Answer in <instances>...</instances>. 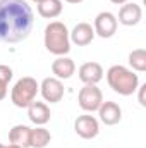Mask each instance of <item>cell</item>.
<instances>
[{
  "label": "cell",
  "instance_id": "obj_22",
  "mask_svg": "<svg viewBox=\"0 0 146 148\" xmlns=\"http://www.w3.org/2000/svg\"><path fill=\"white\" fill-rule=\"evenodd\" d=\"M65 2H69V3H81L83 0H65Z\"/></svg>",
  "mask_w": 146,
  "mask_h": 148
},
{
  "label": "cell",
  "instance_id": "obj_23",
  "mask_svg": "<svg viewBox=\"0 0 146 148\" xmlns=\"http://www.w3.org/2000/svg\"><path fill=\"white\" fill-rule=\"evenodd\" d=\"M3 148H21V147H17V145H12V143H10V145H7V147H3Z\"/></svg>",
  "mask_w": 146,
  "mask_h": 148
},
{
  "label": "cell",
  "instance_id": "obj_10",
  "mask_svg": "<svg viewBox=\"0 0 146 148\" xmlns=\"http://www.w3.org/2000/svg\"><path fill=\"white\" fill-rule=\"evenodd\" d=\"M95 36H96L95 35V29H93V26L89 23H79V24H76L74 29L69 33L71 41H72L74 45H77V47L89 45L95 40Z\"/></svg>",
  "mask_w": 146,
  "mask_h": 148
},
{
  "label": "cell",
  "instance_id": "obj_2",
  "mask_svg": "<svg viewBox=\"0 0 146 148\" xmlns=\"http://www.w3.org/2000/svg\"><path fill=\"white\" fill-rule=\"evenodd\" d=\"M45 48L57 55V57H62V55H67L71 52V38H69V29L64 23L60 21H52L46 28H45Z\"/></svg>",
  "mask_w": 146,
  "mask_h": 148
},
{
  "label": "cell",
  "instance_id": "obj_8",
  "mask_svg": "<svg viewBox=\"0 0 146 148\" xmlns=\"http://www.w3.org/2000/svg\"><path fill=\"white\" fill-rule=\"evenodd\" d=\"M117 17L105 10V12H100L96 17H95V24H93V29H95V35H98L100 38H112L117 33Z\"/></svg>",
  "mask_w": 146,
  "mask_h": 148
},
{
  "label": "cell",
  "instance_id": "obj_3",
  "mask_svg": "<svg viewBox=\"0 0 146 148\" xmlns=\"http://www.w3.org/2000/svg\"><path fill=\"white\" fill-rule=\"evenodd\" d=\"M107 83L108 86L119 95L129 97L138 91L139 88V77L131 69L124 66H112L107 71Z\"/></svg>",
  "mask_w": 146,
  "mask_h": 148
},
{
  "label": "cell",
  "instance_id": "obj_5",
  "mask_svg": "<svg viewBox=\"0 0 146 148\" xmlns=\"http://www.w3.org/2000/svg\"><path fill=\"white\" fill-rule=\"evenodd\" d=\"M77 102L84 112H96L103 103V93L96 84H84L79 90Z\"/></svg>",
  "mask_w": 146,
  "mask_h": 148
},
{
  "label": "cell",
  "instance_id": "obj_15",
  "mask_svg": "<svg viewBox=\"0 0 146 148\" xmlns=\"http://www.w3.org/2000/svg\"><path fill=\"white\" fill-rule=\"evenodd\" d=\"M29 136H31V127L24 124H17L9 131V141L21 148H29Z\"/></svg>",
  "mask_w": 146,
  "mask_h": 148
},
{
  "label": "cell",
  "instance_id": "obj_9",
  "mask_svg": "<svg viewBox=\"0 0 146 148\" xmlns=\"http://www.w3.org/2000/svg\"><path fill=\"white\" fill-rule=\"evenodd\" d=\"M141 19H143V9H141V5H138L134 2L132 3L127 2V3H124L120 7L117 23H120L124 26H136Z\"/></svg>",
  "mask_w": 146,
  "mask_h": 148
},
{
  "label": "cell",
  "instance_id": "obj_17",
  "mask_svg": "<svg viewBox=\"0 0 146 148\" xmlns=\"http://www.w3.org/2000/svg\"><path fill=\"white\" fill-rule=\"evenodd\" d=\"M52 141V134L48 129H45L43 126H36L35 129H31V136H29V148H45Z\"/></svg>",
  "mask_w": 146,
  "mask_h": 148
},
{
  "label": "cell",
  "instance_id": "obj_1",
  "mask_svg": "<svg viewBox=\"0 0 146 148\" xmlns=\"http://www.w3.org/2000/svg\"><path fill=\"white\" fill-rule=\"evenodd\" d=\"M35 23L26 0H0V41L19 43L29 36Z\"/></svg>",
  "mask_w": 146,
  "mask_h": 148
},
{
  "label": "cell",
  "instance_id": "obj_24",
  "mask_svg": "<svg viewBox=\"0 0 146 148\" xmlns=\"http://www.w3.org/2000/svg\"><path fill=\"white\" fill-rule=\"evenodd\" d=\"M31 2H35V3H40V2H41V0H31Z\"/></svg>",
  "mask_w": 146,
  "mask_h": 148
},
{
  "label": "cell",
  "instance_id": "obj_14",
  "mask_svg": "<svg viewBox=\"0 0 146 148\" xmlns=\"http://www.w3.org/2000/svg\"><path fill=\"white\" fill-rule=\"evenodd\" d=\"M50 109L45 102H33L29 107H28V117L33 124L36 126H45L48 121H50Z\"/></svg>",
  "mask_w": 146,
  "mask_h": 148
},
{
  "label": "cell",
  "instance_id": "obj_19",
  "mask_svg": "<svg viewBox=\"0 0 146 148\" xmlns=\"http://www.w3.org/2000/svg\"><path fill=\"white\" fill-rule=\"evenodd\" d=\"M12 69L5 64H0V100L7 97V86L12 79Z\"/></svg>",
  "mask_w": 146,
  "mask_h": 148
},
{
  "label": "cell",
  "instance_id": "obj_12",
  "mask_svg": "<svg viewBox=\"0 0 146 148\" xmlns=\"http://www.w3.org/2000/svg\"><path fill=\"white\" fill-rule=\"evenodd\" d=\"M96 112L100 115V121L105 126H115L122 119V109L115 102H103Z\"/></svg>",
  "mask_w": 146,
  "mask_h": 148
},
{
  "label": "cell",
  "instance_id": "obj_7",
  "mask_svg": "<svg viewBox=\"0 0 146 148\" xmlns=\"http://www.w3.org/2000/svg\"><path fill=\"white\" fill-rule=\"evenodd\" d=\"M40 93L41 97L45 98V102H50V103H59L62 98H64V84L60 79L57 77H45L40 84Z\"/></svg>",
  "mask_w": 146,
  "mask_h": 148
},
{
  "label": "cell",
  "instance_id": "obj_13",
  "mask_svg": "<svg viewBox=\"0 0 146 148\" xmlns=\"http://www.w3.org/2000/svg\"><path fill=\"white\" fill-rule=\"evenodd\" d=\"M52 73L55 74L57 79H69L72 77V74L76 73V64H74L72 59L62 55V57H57L53 62H52Z\"/></svg>",
  "mask_w": 146,
  "mask_h": 148
},
{
  "label": "cell",
  "instance_id": "obj_18",
  "mask_svg": "<svg viewBox=\"0 0 146 148\" xmlns=\"http://www.w3.org/2000/svg\"><path fill=\"white\" fill-rule=\"evenodd\" d=\"M129 66L138 71V73H145L146 71V50L145 48H136L129 53Z\"/></svg>",
  "mask_w": 146,
  "mask_h": 148
},
{
  "label": "cell",
  "instance_id": "obj_6",
  "mask_svg": "<svg viewBox=\"0 0 146 148\" xmlns=\"http://www.w3.org/2000/svg\"><path fill=\"white\" fill-rule=\"evenodd\" d=\"M74 131L83 140H93L100 133V124H98L96 117H93L89 114H84V115H79L74 121Z\"/></svg>",
  "mask_w": 146,
  "mask_h": 148
},
{
  "label": "cell",
  "instance_id": "obj_21",
  "mask_svg": "<svg viewBox=\"0 0 146 148\" xmlns=\"http://www.w3.org/2000/svg\"><path fill=\"white\" fill-rule=\"evenodd\" d=\"M112 3H115V5H124V3H127L129 0H110Z\"/></svg>",
  "mask_w": 146,
  "mask_h": 148
},
{
  "label": "cell",
  "instance_id": "obj_20",
  "mask_svg": "<svg viewBox=\"0 0 146 148\" xmlns=\"http://www.w3.org/2000/svg\"><path fill=\"white\" fill-rule=\"evenodd\" d=\"M138 90H139V103H141V107H146V100H145V91H146V84H143V86H139Z\"/></svg>",
  "mask_w": 146,
  "mask_h": 148
},
{
  "label": "cell",
  "instance_id": "obj_25",
  "mask_svg": "<svg viewBox=\"0 0 146 148\" xmlns=\"http://www.w3.org/2000/svg\"><path fill=\"white\" fill-rule=\"evenodd\" d=\"M3 147H5V145H2V143H0V148H3Z\"/></svg>",
  "mask_w": 146,
  "mask_h": 148
},
{
  "label": "cell",
  "instance_id": "obj_4",
  "mask_svg": "<svg viewBox=\"0 0 146 148\" xmlns=\"http://www.w3.org/2000/svg\"><path fill=\"white\" fill-rule=\"evenodd\" d=\"M38 91H40V84L36 79L31 76H24V77L16 81V84L10 91V100L16 107L28 109L36 100Z\"/></svg>",
  "mask_w": 146,
  "mask_h": 148
},
{
  "label": "cell",
  "instance_id": "obj_16",
  "mask_svg": "<svg viewBox=\"0 0 146 148\" xmlns=\"http://www.w3.org/2000/svg\"><path fill=\"white\" fill-rule=\"evenodd\" d=\"M38 5V14L45 19H55L62 14V0H41Z\"/></svg>",
  "mask_w": 146,
  "mask_h": 148
},
{
  "label": "cell",
  "instance_id": "obj_11",
  "mask_svg": "<svg viewBox=\"0 0 146 148\" xmlns=\"http://www.w3.org/2000/svg\"><path fill=\"white\" fill-rule=\"evenodd\" d=\"M77 74L84 84H98L103 79V67L98 62H84L79 67Z\"/></svg>",
  "mask_w": 146,
  "mask_h": 148
}]
</instances>
